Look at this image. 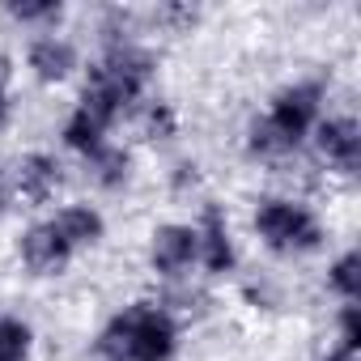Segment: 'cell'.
I'll list each match as a JSON object with an SVG mask.
<instances>
[{"instance_id": "cell-9", "label": "cell", "mask_w": 361, "mask_h": 361, "mask_svg": "<svg viewBox=\"0 0 361 361\" xmlns=\"http://www.w3.org/2000/svg\"><path fill=\"white\" fill-rule=\"evenodd\" d=\"M26 60H30V68H35L39 81H64V77L77 68V51H73V43H68V39H56V35L35 39Z\"/></svg>"}, {"instance_id": "cell-19", "label": "cell", "mask_w": 361, "mask_h": 361, "mask_svg": "<svg viewBox=\"0 0 361 361\" xmlns=\"http://www.w3.org/2000/svg\"><path fill=\"white\" fill-rule=\"evenodd\" d=\"M161 18L174 22V26H192V22H196V9H188V5H166Z\"/></svg>"}, {"instance_id": "cell-22", "label": "cell", "mask_w": 361, "mask_h": 361, "mask_svg": "<svg viewBox=\"0 0 361 361\" xmlns=\"http://www.w3.org/2000/svg\"><path fill=\"white\" fill-rule=\"evenodd\" d=\"M5 77H9V60L0 56V90H5Z\"/></svg>"}, {"instance_id": "cell-7", "label": "cell", "mask_w": 361, "mask_h": 361, "mask_svg": "<svg viewBox=\"0 0 361 361\" xmlns=\"http://www.w3.org/2000/svg\"><path fill=\"white\" fill-rule=\"evenodd\" d=\"M196 238H200L196 259H204L209 272H230L234 268V243H230V230H226V217H221L217 204L204 209V226L196 230Z\"/></svg>"}, {"instance_id": "cell-6", "label": "cell", "mask_w": 361, "mask_h": 361, "mask_svg": "<svg viewBox=\"0 0 361 361\" xmlns=\"http://www.w3.org/2000/svg\"><path fill=\"white\" fill-rule=\"evenodd\" d=\"M319 153L331 166H340L344 174H353L361 166V128H357V119H348V115L323 119L319 123Z\"/></svg>"}, {"instance_id": "cell-16", "label": "cell", "mask_w": 361, "mask_h": 361, "mask_svg": "<svg viewBox=\"0 0 361 361\" xmlns=\"http://www.w3.org/2000/svg\"><path fill=\"white\" fill-rule=\"evenodd\" d=\"M9 13H13L18 22H56L64 9L56 5V0H13Z\"/></svg>"}, {"instance_id": "cell-21", "label": "cell", "mask_w": 361, "mask_h": 361, "mask_svg": "<svg viewBox=\"0 0 361 361\" xmlns=\"http://www.w3.org/2000/svg\"><path fill=\"white\" fill-rule=\"evenodd\" d=\"M319 361H353V353H344V348H336V353H327V357H319Z\"/></svg>"}, {"instance_id": "cell-13", "label": "cell", "mask_w": 361, "mask_h": 361, "mask_svg": "<svg viewBox=\"0 0 361 361\" xmlns=\"http://www.w3.org/2000/svg\"><path fill=\"white\" fill-rule=\"evenodd\" d=\"M327 285H331L344 302H357V298H361V255H357V251L340 255V259L331 264V272H327Z\"/></svg>"}, {"instance_id": "cell-11", "label": "cell", "mask_w": 361, "mask_h": 361, "mask_svg": "<svg viewBox=\"0 0 361 361\" xmlns=\"http://www.w3.org/2000/svg\"><path fill=\"white\" fill-rule=\"evenodd\" d=\"M90 161H94V178L102 188H123L128 183V174H132V157L123 153V149H98V153H90Z\"/></svg>"}, {"instance_id": "cell-12", "label": "cell", "mask_w": 361, "mask_h": 361, "mask_svg": "<svg viewBox=\"0 0 361 361\" xmlns=\"http://www.w3.org/2000/svg\"><path fill=\"white\" fill-rule=\"evenodd\" d=\"M102 132H106V128H102V123H94V119L77 106V111H73V119L64 123V145L90 157V153H98V149H102Z\"/></svg>"}, {"instance_id": "cell-10", "label": "cell", "mask_w": 361, "mask_h": 361, "mask_svg": "<svg viewBox=\"0 0 361 361\" xmlns=\"http://www.w3.org/2000/svg\"><path fill=\"white\" fill-rule=\"evenodd\" d=\"M51 226L60 230V238H64L73 251H77V247H94V243L102 238V230H106L102 213H94L90 204H73V209H64Z\"/></svg>"}, {"instance_id": "cell-8", "label": "cell", "mask_w": 361, "mask_h": 361, "mask_svg": "<svg viewBox=\"0 0 361 361\" xmlns=\"http://www.w3.org/2000/svg\"><path fill=\"white\" fill-rule=\"evenodd\" d=\"M60 178H64V174H60V161H56L51 153H26V157L18 161V188H22V196L35 200V204H43V200L56 196Z\"/></svg>"}, {"instance_id": "cell-18", "label": "cell", "mask_w": 361, "mask_h": 361, "mask_svg": "<svg viewBox=\"0 0 361 361\" xmlns=\"http://www.w3.org/2000/svg\"><path fill=\"white\" fill-rule=\"evenodd\" d=\"M340 340H344V353L361 348V306L357 302H344L340 310Z\"/></svg>"}, {"instance_id": "cell-15", "label": "cell", "mask_w": 361, "mask_h": 361, "mask_svg": "<svg viewBox=\"0 0 361 361\" xmlns=\"http://www.w3.org/2000/svg\"><path fill=\"white\" fill-rule=\"evenodd\" d=\"M30 327L22 319H0V361H26Z\"/></svg>"}, {"instance_id": "cell-17", "label": "cell", "mask_w": 361, "mask_h": 361, "mask_svg": "<svg viewBox=\"0 0 361 361\" xmlns=\"http://www.w3.org/2000/svg\"><path fill=\"white\" fill-rule=\"evenodd\" d=\"M174 128H178V119H174V111H170L166 102H153V106L145 111V132H149L153 140H166V136H174Z\"/></svg>"}, {"instance_id": "cell-5", "label": "cell", "mask_w": 361, "mask_h": 361, "mask_svg": "<svg viewBox=\"0 0 361 361\" xmlns=\"http://www.w3.org/2000/svg\"><path fill=\"white\" fill-rule=\"evenodd\" d=\"M22 259H26L30 272H39V276H56V272L68 268L73 247L60 238V230H56L51 221H43V226H30V230L22 234Z\"/></svg>"}, {"instance_id": "cell-3", "label": "cell", "mask_w": 361, "mask_h": 361, "mask_svg": "<svg viewBox=\"0 0 361 361\" xmlns=\"http://www.w3.org/2000/svg\"><path fill=\"white\" fill-rule=\"evenodd\" d=\"M319 98H323V85H293V90H281L276 94V102H272V111L264 115L293 149H298V140L314 128V119H319Z\"/></svg>"}, {"instance_id": "cell-1", "label": "cell", "mask_w": 361, "mask_h": 361, "mask_svg": "<svg viewBox=\"0 0 361 361\" xmlns=\"http://www.w3.org/2000/svg\"><path fill=\"white\" fill-rule=\"evenodd\" d=\"M178 344V327L166 310L136 302L123 306L98 336L94 361H170Z\"/></svg>"}, {"instance_id": "cell-20", "label": "cell", "mask_w": 361, "mask_h": 361, "mask_svg": "<svg viewBox=\"0 0 361 361\" xmlns=\"http://www.w3.org/2000/svg\"><path fill=\"white\" fill-rule=\"evenodd\" d=\"M9 123V98H5V90H0V128Z\"/></svg>"}, {"instance_id": "cell-14", "label": "cell", "mask_w": 361, "mask_h": 361, "mask_svg": "<svg viewBox=\"0 0 361 361\" xmlns=\"http://www.w3.org/2000/svg\"><path fill=\"white\" fill-rule=\"evenodd\" d=\"M247 149L255 153V157H268V161H276V157H285V153H293V145L268 123V119H255L251 123V132H247Z\"/></svg>"}, {"instance_id": "cell-4", "label": "cell", "mask_w": 361, "mask_h": 361, "mask_svg": "<svg viewBox=\"0 0 361 361\" xmlns=\"http://www.w3.org/2000/svg\"><path fill=\"white\" fill-rule=\"evenodd\" d=\"M200 255V238L192 226H157L149 243V259L161 276H183Z\"/></svg>"}, {"instance_id": "cell-2", "label": "cell", "mask_w": 361, "mask_h": 361, "mask_svg": "<svg viewBox=\"0 0 361 361\" xmlns=\"http://www.w3.org/2000/svg\"><path fill=\"white\" fill-rule=\"evenodd\" d=\"M255 230L259 238L281 251V255H298V251H314L323 243V226L310 209L289 204V200H264L255 209Z\"/></svg>"}]
</instances>
